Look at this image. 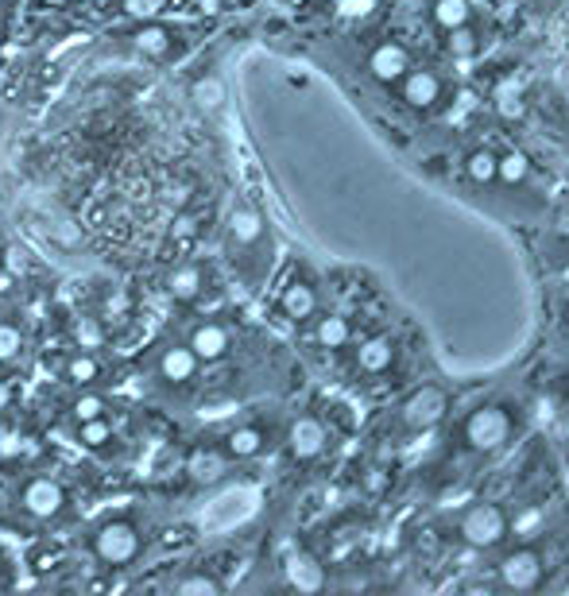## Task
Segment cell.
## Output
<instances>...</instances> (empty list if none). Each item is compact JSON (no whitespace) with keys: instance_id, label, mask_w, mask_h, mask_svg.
<instances>
[{"instance_id":"6da1fadb","label":"cell","mask_w":569,"mask_h":596,"mask_svg":"<svg viewBox=\"0 0 569 596\" xmlns=\"http://www.w3.org/2000/svg\"><path fill=\"white\" fill-rule=\"evenodd\" d=\"M515 434V415L508 403H480L461 422V438L473 453H500Z\"/></svg>"},{"instance_id":"7a4b0ae2","label":"cell","mask_w":569,"mask_h":596,"mask_svg":"<svg viewBox=\"0 0 569 596\" xmlns=\"http://www.w3.org/2000/svg\"><path fill=\"white\" fill-rule=\"evenodd\" d=\"M457 535L473 550H500L511 535V515L492 500H477V504H469L461 511Z\"/></svg>"},{"instance_id":"3957f363","label":"cell","mask_w":569,"mask_h":596,"mask_svg":"<svg viewBox=\"0 0 569 596\" xmlns=\"http://www.w3.org/2000/svg\"><path fill=\"white\" fill-rule=\"evenodd\" d=\"M90 550L101 566L124 569L140 558V550H144V535H140V527H136V523H128V519H109V523H101V527L93 531Z\"/></svg>"},{"instance_id":"277c9868","label":"cell","mask_w":569,"mask_h":596,"mask_svg":"<svg viewBox=\"0 0 569 596\" xmlns=\"http://www.w3.org/2000/svg\"><path fill=\"white\" fill-rule=\"evenodd\" d=\"M446 415H450V391L438 388V384L415 388L403 399V407H399V422H403L407 434H426V430H434Z\"/></svg>"},{"instance_id":"5b68a950","label":"cell","mask_w":569,"mask_h":596,"mask_svg":"<svg viewBox=\"0 0 569 596\" xmlns=\"http://www.w3.org/2000/svg\"><path fill=\"white\" fill-rule=\"evenodd\" d=\"M496 577L508 593H535L546 577V558L539 546H515L496 562Z\"/></svg>"},{"instance_id":"8992f818","label":"cell","mask_w":569,"mask_h":596,"mask_svg":"<svg viewBox=\"0 0 569 596\" xmlns=\"http://www.w3.org/2000/svg\"><path fill=\"white\" fill-rule=\"evenodd\" d=\"M446 78L438 74V70H430V66H411L399 82H395V93H399V101L411 109V113H434V109H442L446 105Z\"/></svg>"},{"instance_id":"52a82bcc","label":"cell","mask_w":569,"mask_h":596,"mask_svg":"<svg viewBox=\"0 0 569 596\" xmlns=\"http://www.w3.org/2000/svg\"><path fill=\"white\" fill-rule=\"evenodd\" d=\"M330 446V430L318 415H299L287 426V453L295 461H314Z\"/></svg>"},{"instance_id":"ba28073f","label":"cell","mask_w":569,"mask_h":596,"mask_svg":"<svg viewBox=\"0 0 569 596\" xmlns=\"http://www.w3.org/2000/svg\"><path fill=\"white\" fill-rule=\"evenodd\" d=\"M411 66H415V59H411V51H407L399 39H384V43H376V47L368 51V74H372L380 86H395Z\"/></svg>"},{"instance_id":"9c48e42d","label":"cell","mask_w":569,"mask_h":596,"mask_svg":"<svg viewBox=\"0 0 569 596\" xmlns=\"http://www.w3.org/2000/svg\"><path fill=\"white\" fill-rule=\"evenodd\" d=\"M20 507L28 511L31 519H55V515H62L66 511V492H62L59 480L51 477H35L24 484V492H20Z\"/></svg>"},{"instance_id":"30bf717a","label":"cell","mask_w":569,"mask_h":596,"mask_svg":"<svg viewBox=\"0 0 569 596\" xmlns=\"http://www.w3.org/2000/svg\"><path fill=\"white\" fill-rule=\"evenodd\" d=\"M318 287L310 283V279H291L283 291H279V314L287 318V322H295V326H302V322H310L314 314H318Z\"/></svg>"},{"instance_id":"8fae6325","label":"cell","mask_w":569,"mask_h":596,"mask_svg":"<svg viewBox=\"0 0 569 596\" xmlns=\"http://www.w3.org/2000/svg\"><path fill=\"white\" fill-rule=\"evenodd\" d=\"M186 345H190L194 357L210 364V360L229 357V349H233V333H229V326H221V322H198V326L190 329Z\"/></svg>"},{"instance_id":"7c38bea8","label":"cell","mask_w":569,"mask_h":596,"mask_svg":"<svg viewBox=\"0 0 569 596\" xmlns=\"http://www.w3.org/2000/svg\"><path fill=\"white\" fill-rule=\"evenodd\" d=\"M198 364H202V360L190 353V345H167V349L155 357V368H159L163 384H171V388L194 384V380H198Z\"/></svg>"},{"instance_id":"4fadbf2b","label":"cell","mask_w":569,"mask_h":596,"mask_svg":"<svg viewBox=\"0 0 569 596\" xmlns=\"http://www.w3.org/2000/svg\"><path fill=\"white\" fill-rule=\"evenodd\" d=\"M395 364V341L388 333H372L357 345V372L364 376H384Z\"/></svg>"},{"instance_id":"5bb4252c","label":"cell","mask_w":569,"mask_h":596,"mask_svg":"<svg viewBox=\"0 0 569 596\" xmlns=\"http://www.w3.org/2000/svg\"><path fill=\"white\" fill-rule=\"evenodd\" d=\"M314 345L326 349V353H337V349H349L353 345V322L345 314H322L314 322Z\"/></svg>"},{"instance_id":"9a60e30c","label":"cell","mask_w":569,"mask_h":596,"mask_svg":"<svg viewBox=\"0 0 569 596\" xmlns=\"http://www.w3.org/2000/svg\"><path fill=\"white\" fill-rule=\"evenodd\" d=\"M287 581H291V589H299V593H318V589H326V569L318 566L310 554H291L287 558Z\"/></svg>"},{"instance_id":"2e32d148","label":"cell","mask_w":569,"mask_h":596,"mask_svg":"<svg viewBox=\"0 0 569 596\" xmlns=\"http://www.w3.org/2000/svg\"><path fill=\"white\" fill-rule=\"evenodd\" d=\"M132 47L144 51L148 59H171V51H175V31L163 28V24H144V28L132 31Z\"/></svg>"},{"instance_id":"e0dca14e","label":"cell","mask_w":569,"mask_h":596,"mask_svg":"<svg viewBox=\"0 0 569 596\" xmlns=\"http://www.w3.org/2000/svg\"><path fill=\"white\" fill-rule=\"evenodd\" d=\"M480 47H484V35L477 31V24H473V20H469V24H461V28L446 31V55H450L453 62L477 59Z\"/></svg>"},{"instance_id":"ac0fdd59","label":"cell","mask_w":569,"mask_h":596,"mask_svg":"<svg viewBox=\"0 0 569 596\" xmlns=\"http://www.w3.org/2000/svg\"><path fill=\"white\" fill-rule=\"evenodd\" d=\"M531 179V159L523 155L519 148L511 151H496V182L504 186H523Z\"/></svg>"},{"instance_id":"d6986e66","label":"cell","mask_w":569,"mask_h":596,"mask_svg":"<svg viewBox=\"0 0 569 596\" xmlns=\"http://www.w3.org/2000/svg\"><path fill=\"white\" fill-rule=\"evenodd\" d=\"M268 449V434L260 426H237L229 438H225V453L229 457H260Z\"/></svg>"},{"instance_id":"ffe728a7","label":"cell","mask_w":569,"mask_h":596,"mask_svg":"<svg viewBox=\"0 0 569 596\" xmlns=\"http://www.w3.org/2000/svg\"><path fill=\"white\" fill-rule=\"evenodd\" d=\"M202 287H206V275H202L198 264H182V268L167 279V291H171L175 302H194V298L202 295Z\"/></svg>"},{"instance_id":"44dd1931","label":"cell","mask_w":569,"mask_h":596,"mask_svg":"<svg viewBox=\"0 0 569 596\" xmlns=\"http://www.w3.org/2000/svg\"><path fill=\"white\" fill-rule=\"evenodd\" d=\"M430 20L442 31L461 28V24L473 20V4H469V0H434V4H430Z\"/></svg>"},{"instance_id":"7402d4cb","label":"cell","mask_w":569,"mask_h":596,"mask_svg":"<svg viewBox=\"0 0 569 596\" xmlns=\"http://www.w3.org/2000/svg\"><path fill=\"white\" fill-rule=\"evenodd\" d=\"M465 179L473 186H492L496 182V151L492 148H473L465 155Z\"/></svg>"},{"instance_id":"603a6c76","label":"cell","mask_w":569,"mask_h":596,"mask_svg":"<svg viewBox=\"0 0 569 596\" xmlns=\"http://www.w3.org/2000/svg\"><path fill=\"white\" fill-rule=\"evenodd\" d=\"M62 380L66 384H74V388H90L101 380V360L90 357V353H78V357H70L62 364Z\"/></svg>"},{"instance_id":"cb8c5ba5","label":"cell","mask_w":569,"mask_h":596,"mask_svg":"<svg viewBox=\"0 0 569 596\" xmlns=\"http://www.w3.org/2000/svg\"><path fill=\"white\" fill-rule=\"evenodd\" d=\"M229 237L237 240V244H252V240L264 237V221H260V213L248 206L233 209V217H229Z\"/></svg>"},{"instance_id":"d4e9b609","label":"cell","mask_w":569,"mask_h":596,"mask_svg":"<svg viewBox=\"0 0 569 596\" xmlns=\"http://www.w3.org/2000/svg\"><path fill=\"white\" fill-rule=\"evenodd\" d=\"M78 442L93 453H105V449L113 446V426H109V418H90V422H78Z\"/></svg>"},{"instance_id":"484cf974","label":"cell","mask_w":569,"mask_h":596,"mask_svg":"<svg viewBox=\"0 0 569 596\" xmlns=\"http://www.w3.org/2000/svg\"><path fill=\"white\" fill-rule=\"evenodd\" d=\"M175 593H182V596H213V593H221V581H217V577H210V573H186V577H179V581H175Z\"/></svg>"},{"instance_id":"4316f807","label":"cell","mask_w":569,"mask_h":596,"mask_svg":"<svg viewBox=\"0 0 569 596\" xmlns=\"http://www.w3.org/2000/svg\"><path fill=\"white\" fill-rule=\"evenodd\" d=\"M496 109L508 120H523L527 117V97H523V90H515V86H504V90L496 93Z\"/></svg>"},{"instance_id":"83f0119b","label":"cell","mask_w":569,"mask_h":596,"mask_svg":"<svg viewBox=\"0 0 569 596\" xmlns=\"http://www.w3.org/2000/svg\"><path fill=\"white\" fill-rule=\"evenodd\" d=\"M105 415V399L101 395H78L74 403H70V418L74 422H90V418H101Z\"/></svg>"},{"instance_id":"f1b7e54d","label":"cell","mask_w":569,"mask_h":596,"mask_svg":"<svg viewBox=\"0 0 569 596\" xmlns=\"http://www.w3.org/2000/svg\"><path fill=\"white\" fill-rule=\"evenodd\" d=\"M24 353V333L12 322H0V360H16Z\"/></svg>"},{"instance_id":"f546056e","label":"cell","mask_w":569,"mask_h":596,"mask_svg":"<svg viewBox=\"0 0 569 596\" xmlns=\"http://www.w3.org/2000/svg\"><path fill=\"white\" fill-rule=\"evenodd\" d=\"M124 12L136 20H159V12H167V0H124Z\"/></svg>"},{"instance_id":"4dcf8cb0","label":"cell","mask_w":569,"mask_h":596,"mask_svg":"<svg viewBox=\"0 0 569 596\" xmlns=\"http://www.w3.org/2000/svg\"><path fill=\"white\" fill-rule=\"evenodd\" d=\"M194 477L198 480H213L217 473H221V457H213V453H202V457H194Z\"/></svg>"},{"instance_id":"1f68e13d","label":"cell","mask_w":569,"mask_h":596,"mask_svg":"<svg viewBox=\"0 0 569 596\" xmlns=\"http://www.w3.org/2000/svg\"><path fill=\"white\" fill-rule=\"evenodd\" d=\"M554 237L569 240V198L558 209H554Z\"/></svg>"},{"instance_id":"d6a6232c","label":"cell","mask_w":569,"mask_h":596,"mask_svg":"<svg viewBox=\"0 0 569 596\" xmlns=\"http://www.w3.org/2000/svg\"><path fill=\"white\" fill-rule=\"evenodd\" d=\"M8 403H12V384H8V380H0V415L8 411Z\"/></svg>"},{"instance_id":"836d02e7","label":"cell","mask_w":569,"mask_h":596,"mask_svg":"<svg viewBox=\"0 0 569 596\" xmlns=\"http://www.w3.org/2000/svg\"><path fill=\"white\" fill-rule=\"evenodd\" d=\"M4 573H8V554L0 550V577H4Z\"/></svg>"},{"instance_id":"e575fe53","label":"cell","mask_w":569,"mask_h":596,"mask_svg":"<svg viewBox=\"0 0 569 596\" xmlns=\"http://www.w3.org/2000/svg\"><path fill=\"white\" fill-rule=\"evenodd\" d=\"M566 403H569V388H566Z\"/></svg>"},{"instance_id":"d590c367","label":"cell","mask_w":569,"mask_h":596,"mask_svg":"<svg viewBox=\"0 0 569 596\" xmlns=\"http://www.w3.org/2000/svg\"><path fill=\"white\" fill-rule=\"evenodd\" d=\"M566 140H569V132H566Z\"/></svg>"}]
</instances>
